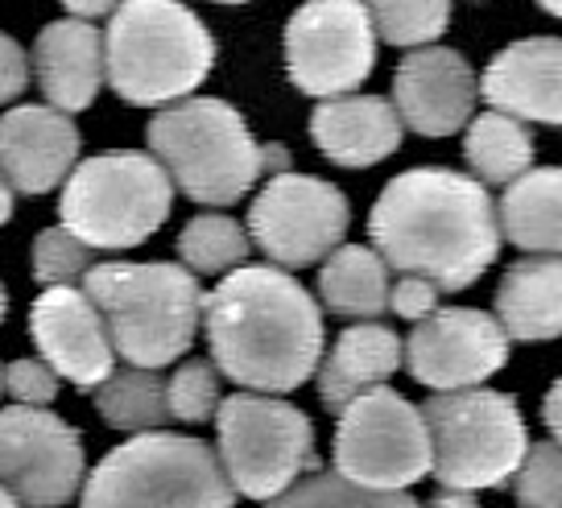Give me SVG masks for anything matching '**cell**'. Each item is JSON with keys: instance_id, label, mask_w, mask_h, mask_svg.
I'll use <instances>...</instances> for the list:
<instances>
[{"instance_id": "ac0fdd59", "label": "cell", "mask_w": 562, "mask_h": 508, "mask_svg": "<svg viewBox=\"0 0 562 508\" xmlns=\"http://www.w3.org/2000/svg\"><path fill=\"white\" fill-rule=\"evenodd\" d=\"M475 95L488 108L509 112L526 124L562 121V42L559 37H526L513 42L475 79Z\"/></svg>"}, {"instance_id": "8fae6325", "label": "cell", "mask_w": 562, "mask_h": 508, "mask_svg": "<svg viewBox=\"0 0 562 508\" xmlns=\"http://www.w3.org/2000/svg\"><path fill=\"white\" fill-rule=\"evenodd\" d=\"M351 224L348 194L327 178L281 170L248 207V240L281 269L318 264L344 245Z\"/></svg>"}, {"instance_id": "d6a6232c", "label": "cell", "mask_w": 562, "mask_h": 508, "mask_svg": "<svg viewBox=\"0 0 562 508\" xmlns=\"http://www.w3.org/2000/svg\"><path fill=\"white\" fill-rule=\"evenodd\" d=\"M4 388L18 405H50L58 397V372L46 360H13L4 369Z\"/></svg>"}, {"instance_id": "7bdbcfd3", "label": "cell", "mask_w": 562, "mask_h": 508, "mask_svg": "<svg viewBox=\"0 0 562 508\" xmlns=\"http://www.w3.org/2000/svg\"><path fill=\"white\" fill-rule=\"evenodd\" d=\"M0 393H4V369H0Z\"/></svg>"}, {"instance_id": "52a82bcc", "label": "cell", "mask_w": 562, "mask_h": 508, "mask_svg": "<svg viewBox=\"0 0 562 508\" xmlns=\"http://www.w3.org/2000/svg\"><path fill=\"white\" fill-rule=\"evenodd\" d=\"M430 434V472L442 488H505L526 455L521 409L496 388H447L422 405Z\"/></svg>"}, {"instance_id": "3957f363", "label": "cell", "mask_w": 562, "mask_h": 508, "mask_svg": "<svg viewBox=\"0 0 562 508\" xmlns=\"http://www.w3.org/2000/svg\"><path fill=\"white\" fill-rule=\"evenodd\" d=\"M149 154L178 191L203 207L240 203L257 178L290 170V149L257 145L245 116L224 100L187 95L149 121Z\"/></svg>"}, {"instance_id": "f1b7e54d", "label": "cell", "mask_w": 562, "mask_h": 508, "mask_svg": "<svg viewBox=\"0 0 562 508\" xmlns=\"http://www.w3.org/2000/svg\"><path fill=\"white\" fill-rule=\"evenodd\" d=\"M281 505H414V496L409 492H376V488H364V484H356L348 475L339 472H318V475H306V479H294L290 488L278 496Z\"/></svg>"}, {"instance_id": "d6986e66", "label": "cell", "mask_w": 562, "mask_h": 508, "mask_svg": "<svg viewBox=\"0 0 562 508\" xmlns=\"http://www.w3.org/2000/svg\"><path fill=\"white\" fill-rule=\"evenodd\" d=\"M402 128V116L389 100L356 91L323 100L311 116V137L323 149V158H331L344 170H364L397 154Z\"/></svg>"}, {"instance_id": "4dcf8cb0", "label": "cell", "mask_w": 562, "mask_h": 508, "mask_svg": "<svg viewBox=\"0 0 562 508\" xmlns=\"http://www.w3.org/2000/svg\"><path fill=\"white\" fill-rule=\"evenodd\" d=\"M513 492L521 505L559 508L562 505V451L559 442H529L517 472H513Z\"/></svg>"}, {"instance_id": "44dd1931", "label": "cell", "mask_w": 562, "mask_h": 508, "mask_svg": "<svg viewBox=\"0 0 562 508\" xmlns=\"http://www.w3.org/2000/svg\"><path fill=\"white\" fill-rule=\"evenodd\" d=\"M496 323L517 343H550L562 331V261L529 257L496 290Z\"/></svg>"}, {"instance_id": "5b68a950", "label": "cell", "mask_w": 562, "mask_h": 508, "mask_svg": "<svg viewBox=\"0 0 562 508\" xmlns=\"http://www.w3.org/2000/svg\"><path fill=\"white\" fill-rule=\"evenodd\" d=\"M83 294L104 318L112 351L140 369H166L187 355L203 318L199 278L182 264H88Z\"/></svg>"}, {"instance_id": "74e56055", "label": "cell", "mask_w": 562, "mask_h": 508, "mask_svg": "<svg viewBox=\"0 0 562 508\" xmlns=\"http://www.w3.org/2000/svg\"><path fill=\"white\" fill-rule=\"evenodd\" d=\"M13 219V187L0 178V224H9Z\"/></svg>"}, {"instance_id": "9a60e30c", "label": "cell", "mask_w": 562, "mask_h": 508, "mask_svg": "<svg viewBox=\"0 0 562 508\" xmlns=\"http://www.w3.org/2000/svg\"><path fill=\"white\" fill-rule=\"evenodd\" d=\"M393 108L418 137H451L475 116V70L447 46H414L393 75Z\"/></svg>"}, {"instance_id": "7c38bea8", "label": "cell", "mask_w": 562, "mask_h": 508, "mask_svg": "<svg viewBox=\"0 0 562 508\" xmlns=\"http://www.w3.org/2000/svg\"><path fill=\"white\" fill-rule=\"evenodd\" d=\"M376 67V30L364 0H311L285 25V70L306 95L356 91Z\"/></svg>"}, {"instance_id": "e575fe53", "label": "cell", "mask_w": 562, "mask_h": 508, "mask_svg": "<svg viewBox=\"0 0 562 508\" xmlns=\"http://www.w3.org/2000/svg\"><path fill=\"white\" fill-rule=\"evenodd\" d=\"M30 88V58L9 34H0V104H13Z\"/></svg>"}, {"instance_id": "f546056e", "label": "cell", "mask_w": 562, "mask_h": 508, "mask_svg": "<svg viewBox=\"0 0 562 508\" xmlns=\"http://www.w3.org/2000/svg\"><path fill=\"white\" fill-rule=\"evenodd\" d=\"M166 405H170V418L187 421V426H203L220 405V369L211 360L182 364L166 385Z\"/></svg>"}, {"instance_id": "7a4b0ae2", "label": "cell", "mask_w": 562, "mask_h": 508, "mask_svg": "<svg viewBox=\"0 0 562 508\" xmlns=\"http://www.w3.org/2000/svg\"><path fill=\"white\" fill-rule=\"evenodd\" d=\"M211 364L252 393H294L323 360V311L281 264H236L203 318Z\"/></svg>"}, {"instance_id": "8d00e7d4", "label": "cell", "mask_w": 562, "mask_h": 508, "mask_svg": "<svg viewBox=\"0 0 562 508\" xmlns=\"http://www.w3.org/2000/svg\"><path fill=\"white\" fill-rule=\"evenodd\" d=\"M546 426H550V434L559 439L562 434V414H559V385H550V393H546V409H542Z\"/></svg>"}, {"instance_id": "4fadbf2b", "label": "cell", "mask_w": 562, "mask_h": 508, "mask_svg": "<svg viewBox=\"0 0 562 508\" xmlns=\"http://www.w3.org/2000/svg\"><path fill=\"white\" fill-rule=\"evenodd\" d=\"M79 430L42 409H0V488L25 505H67L83 484Z\"/></svg>"}, {"instance_id": "30bf717a", "label": "cell", "mask_w": 562, "mask_h": 508, "mask_svg": "<svg viewBox=\"0 0 562 508\" xmlns=\"http://www.w3.org/2000/svg\"><path fill=\"white\" fill-rule=\"evenodd\" d=\"M335 426V472L376 492H409L430 475V434L422 405L381 385L356 393Z\"/></svg>"}, {"instance_id": "836d02e7", "label": "cell", "mask_w": 562, "mask_h": 508, "mask_svg": "<svg viewBox=\"0 0 562 508\" xmlns=\"http://www.w3.org/2000/svg\"><path fill=\"white\" fill-rule=\"evenodd\" d=\"M435 302H439V285L418 278V273H405L397 285H389V311L409 318V323H418V318L430 315Z\"/></svg>"}, {"instance_id": "4316f807", "label": "cell", "mask_w": 562, "mask_h": 508, "mask_svg": "<svg viewBox=\"0 0 562 508\" xmlns=\"http://www.w3.org/2000/svg\"><path fill=\"white\" fill-rule=\"evenodd\" d=\"M248 232L232 215H194L178 236V257L191 273H228L248 261Z\"/></svg>"}, {"instance_id": "d590c367", "label": "cell", "mask_w": 562, "mask_h": 508, "mask_svg": "<svg viewBox=\"0 0 562 508\" xmlns=\"http://www.w3.org/2000/svg\"><path fill=\"white\" fill-rule=\"evenodd\" d=\"M116 4H121V0H63V9H67L70 18H83V21L108 18Z\"/></svg>"}, {"instance_id": "cb8c5ba5", "label": "cell", "mask_w": 562, "mask_h": 508, "mask_svg": "<svg viewBox=\"0 0 562 508\" xmlns=\"http://www.w3.org/2000/svg\"><path fill=\"white\" fill-rule=\"evenodd\" d=\"M318 298L331 315L381 318L389 311V264L376 248L335 245L318 269Z\"/></svg>"}, {"instance_id": "d4e9b609", "label": "cell", "mask_w": 562, "mask_h": 508, "mask_svg": "<svg viewBox=\"0 0 562 508\" xmlns=\"http://www.w3.org/2000/svg\"><path fill=\"white\" fill-rule=\"evenodd\" d=\"M533 128L526 121H517L509 112H480L468 121V137H463V158L475 170L480 182H496L505 187L509 178L533 166Z\"/></svg>"}, {"instance_id": "5bb4252c", "label": "cell", "mask_w": 562, "mask_h": 508, "mask_svg": "<svg viewBox=\"0 0 562 508\" xmlns=\"http://www.w3.org/2000/svg\"><path fill=\"white\" fill-rule=\"evenodd\" d=\"M509 335L501 331L496 315L484 311H430L414 323L409 339H402V364L418 385L447 393V388L484 385L505 369Z\"/></svg>"}, {"instance_id": "9c48e42d", "label": "cell", "mask_w": 562, "mask_h": 508, "mask_svg": "<svg viewBox=\"0 0 562 508\" xmlns=\"http://www.w3.org/2000/svg\"><path fill=\"white\" fill-rule=\"evenodd\" d=\"M220 426V467L236 496L278 500L306 467H315V426L311 418L269 393H236L215 405Z\"/></svg>"}, {"instance_id": "b9f144b4", "label": "cell", "mask_w": 562, "mask_h": 508, "mask_svg": "<svg viewBox=\"0 0 562 508\" xmlns=\"http://www.w3.org/2000/svg\"><path fill=\"white\" fill-rule=\"evenodd\" d=\"M215 4H248V0H215Z\"/></svg>"}, {"instance_id": "f35d334b", "label": "cell", "mask_w": 562, "mask_h": 508, "mask_svg": "<svg viewBox=\"0 0 562 508\" xmlns=\"http://www.w3.org/2000/svg\"><path fill=\"white\" fill-rule=\"evenodd\" d=\"M538 4H542L550 18H562V0H538Z\"/></svg>"}, {"instance_id": "7402d4cb", "label": "cell", "mask_w": 562, "mask_h": 508, "mask_svg": "<svg viewBox=\"0 0 562 508\" xmlns=\"http://www.w3.org/2000/svg\"><path fill=\"white\" fill-rule=\"evenodd\" d=\"M397 364H402V339L381 323L364 318L360 327H348L335 339L327 360H318V397L327 409H344L356 393L389 381Z\"/></svg>"}, {"instance_id": "6da1fadb", "label": "cell", "mask_w": 562, "mask_h": 508, "mask_svg": "<svg viewBox=\"0 0 562 508\" xmlns=\"http://www.w3.org/2000/svg\"><path fill=\"white\" fill-rule=\"evenodd\" d=\"M369 236L389 269L435 281L439 294L475 285L501 252L488 182L442 166L393 178L369 215Z\"/></svg>"}, {"instance_id": "277c9868", "label": "cell", "mask_w": 562, "mask_h": 508, "mask_svg": "<svg viewBox=\"0 0 562 508\" xmlns=\"http://www.w3.org/2000/svg\"><path fill=\"white\" fill-rule=\"evenodd\" d=\"M215 63V37L178 0H121L108 13L104 83L124 104L166 108L199 91Z\"/></svg>"}, {"instance_id": "e0dca14e", "label": "cell", "mask_w": 562, "mask_h": 508, "mask_svg": "<svg viewBox=\"0 0 562 508\" xmlns=\"http://www.w3.org/2000/svg\"><path fill=\"white\" fill-rule=\"evenodd\" d=\"M70 112L21 104L0 116V178L21 194H50L79 158Z\"/></svg>"}, {"instance_id": "83f0119b", "label": "cell", "mask_w": 562, "mask_h": 508, "mask_svg": "<svg viewBox=\"0 0 562 508\" xmlns=\"http://www.w3.org/2000/svg\"><path fill=\"white\" fill-rule=\"evenodd\" d=\"M364 9L376 37L402 50L439 42L451 25V0H364Z\"/></svg>"}, {"instance_id": "1f68e13d", "label": "cell", "mask_w": 562, "mask_h": 508, "mask_svg": "<svg viewBox=\"0 0 562 508\" xmlns=\"http://www.w3.org/2000/svg\"><path fill=\"white\" fill-rule=\"evenodd\" d=\"M91 252L95 248H88L63 224L46 228L34 245V281H42V285H70V281H79L88 273Z\"/></svg>"}, {"instance_id": "2e32d148", "label": "cell", "mask_w": 562, "mask_h": 508, "mask_svg": "<svg viewBox=\"0 0 562 508\" xmlns=\"http://www.w3.org/2000/svg\"><path fill=\"white\" fill-rule=\"evenodd\" d=\"M30 331L42 360L75 388H95L112 372V339L95 302L75 285H46L30 311Z\"/></svg>"}, {"instance_id": "ffe728a7", "label": "cell", "mask_w": 562, "mask_h": 508, "mask_svg": "<svg viewBox=\"0 0 562 508\" xmlns=\"http://www.w3.org/2000/svg\"><path fill=\"white\" fill-rule=\"evenodd\" d=\"M34 79L58 112H83L104 83V37L83 18L50 21L34 42Z\"/></svg>"}, {"instance_id": "8992f818", "label": "cell", "mask_w": 562, "mask_h": 508, "mask_svg": "<svg viewBox=\"0 0 562 508\" xmlns=\"http://www.w3.org/2000/svg\"><path fill=\"white\" fill-rule=\"evenodd\" d=\"M170 207L175 182L161 161L140 149H112L70 166L58 215L88 248L124 252L145 245L170 219Z\"/></svg>"}, {"instance_id": "60d3db41", "label": "cell", "mask_w": 562, "mask_h": 508, "mask_svg": "<svg viewBox=\"0 0 562 508\" xmlns=\"http://www.w3.org/2000/svg\"><path fill=\"white\" fill-rule=\"evenodd\" d=\"M9 505H18V500H13V496H9V492L0 488V508H9Z\"/></svg>"}, {"instance_id": "ab89813d", "label": "cell", "mask_w": 562, "mask_h": 508, "mask_svg": "<svg viewBox=\"0 0 562 508\" xmlns=\"http://www.w3.org/2000/svg\"><path fill=\"white\" fill-rule=\"evenodd\" d=\"M4 315H9V294H4V285H0V323H4Z\"/></svg>"}, {"instance_id": "ba28073f", "label": "cell", "mask_w": 562, "mask_h": 508, "mask_svg": "<svg viewBox=\"0 0 562 508\" xmlns=\"http://www.w3.org/2000/svg\"><path fill=\"white\" fill-rule=\"evenodd\" d=\"M83 505H232L228 475L207 442L140 430L83 475Z\"/></svg>"}, {"instance_id": "484cf974", "label": "cell", "mask_w": 562, "mask_h": 508, "mask_svg": "<svg viewBox=\"0 0 562 508\" xmlns=\"http://www.w3.org/2000/svg\"><path fill=\"white\" fill-rule=\"evenodd\" d=\"M95 409L112 430L124 434H140V430H158L170 418V405H166V381L158 376V369H112L95 385Z\"/></svg>"}, {"instance_id": "603a6c76", "label": "cell", "mask_w": 562, "mask_h": 508, "mask_svg": "<svg viewBox=\"0 0 562 508\" xmlns=\"http://www.w3.org/2000/svg\"><path fill=\"white\" fill-rule=\"evenodd\" d=\"M509 191L501 199L496 224L513 248L529 257H559L562 252V174L554 166H529L505 182Z\"/></svg>"}]
</instances>
